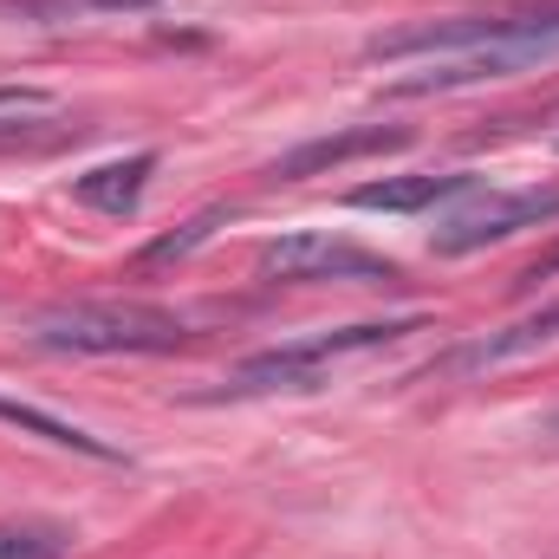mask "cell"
<instances>
[{"mask_svg": "<svg viewBox=\"0 0 559 559\" xmlns=\"http://www.w3.org/2000/svg\"><path fill=\"white\" fill-rule=\"evenodd\" d=\"M156 0H0V13L33 20V26H66V20H118V13H143Z\"/></svg>", "mask_w": 559, "mask_h": 559, "instance_id": "12", "label": "cell"}, {"mask_svg": "<svg viewBox=\"0 0 559 559\" xmlns=\"http://www.w3.org/2000/svg\"><path fill=\"white\" fill-rule=\"evenodd\" d=\"M59 131V98L39 85H0V150L39 143Z\"/></svg>", "mask_w": 559, "mask_h": 559, "instance_id": "11", "label": "cell"}, {"mask_svg": "<svg viewBox=\"0 0 559 559\" xmlns=\"http://www.w3.org/2000/svg\"><path fill=\"white\" fill-rule=\"evenodd\" d=\"M397 143H404V131H384V124H358V131H338V138H312V143H299V150H286L274 169H267V182H306L319 169H338L352 156H378V150H397Z\"/></svg>", "mask_w": 559, "mask_h": 559, "instance_id": "7", "label": "cell"}, {"mask_svg": "<svg viewBox=\"0 0 559 559\" xmlns=\"http://www.w3.org/2000/svg\"><path fill=\"white\" fill-rule=\"evenodd\" d=\"M254 267L274 286H391L397 280V261L358 241H338V235H280L261 248Z\"/></svg>", "mask_w": 559, "mask_h": 559, "instance_id": "4", "label": "cell"}, {"mask_svg": "<svg viewBox=\"0 0 559 559\" xmlns=\"http://www.w3.org/2000/svg\"><path fill=\"white\" fill-rule=\"evenodd\" d=\"M554 338H559V306H547V312H527V319H514V325H501V332L468 338V345L449 352L436 371H442V378H475V371L514 365V358H527V352H540V345H554Z\"/></svg>", "mask_w": 559, "mask_h": 559, "instance_id": "6", "label": "cell"}, {"mask_svg": "<svg viewBox=\"0 0 559 559\" xmlns=\"http://www.w3.org/2000/svg\"><path fill=\"white\" fill-rule=\"evenodd\" d=\"M365 59L404 66L417 59L411 79L391 85V98H436L514 72H540L559 59V0L540 7H501V13H449V20H411L378 39H365Z\"/></svg>", "mask_w": 559, "mask_h": 559, "instance_id": "1", "label": "cell"}, {"mask_svg": "<svg viewBox=\"0 0 559 559\" xmlns=\"http://www.w3.org/2000/svg\"><path fill=\"white\" fill-rule=\"evenodd\" d=\"M423 332V319H365V325H325V332H306L293 345L274 352H254L241 358L228 378H222V397H280V391H319L338 365L352 358H371L397 338Z\"/></svg>", "mask_w": 559, "mask_h": 559, "instance_id": "3", "label": "cell"}, {"mask_svg": "<svg viewBox=\"0 0 559 559\" xmlns=\"http://www.w3.org/2000/svg\"><path fill=\"white\" fill-rule=\"evenodd\" d=\"M554 274H559V248H554V254H540V261L521 274V286H534V280H554Z\"/></svg>", "mask_w": 559, "mask_h": 559, "instance_id": "14", "label": "cell"}, {"mask_svg": "<svg viewBox=\"0 0 559 559\" xmlns=\"http://www.w3.org/2000/svg\"><path fill=\"white\" fill-rule=\"evenodd\" d=\"M554 215H559V189H468V202L436 222L429 248L436 254H475V248H495L521 228H547Z\"/></svg>", "mask_w": 559, "mask_h": 559, "instance_id": "5", "label": "cell"}, {"mask_svg": "<svg viewBox=\"0 0 559 559\" xmlns=\"http://www.w3.org/2000/svg\"><path fill=\"white\" fill-rule=\"evenodd\" d=\"M475 176L455 169V176H384V182H358L352 189V209H384V215H417V209H436V202H455L468 195Z\"/></svg>", "mask_w": 559, "mask_h": 559, "instance_id": "8", "label": "cell"}, {"mask_svg": "<svg viewBox=\"0 0 559 559\" xmlns=\"http://www.w3.org/2000/svg\"><path fill=\"white\" fill-rule=\"evenodd\" d=\"M26 338L46 352H72V358H143V352H176L189 325L150 299H66V306L33 312Z\"/></svg>", "mask_w": 559, "mask_h": 559, "instance_id": "2", "label": "cell"}, {"mask_svg": "<svg viewBox=\"0 0 559 559\" xmlns=\"http://www.w3.org/2000/svg\"><path fill=\"white\" fill-rule=\"evenodd\" d=\"M547 436H559V417H554V423H547Z\"/></svg>", "mask_w": 559, "mask_h": 559, "instance_id": "15", "label": "cell"}, {"mask_svg": "<svg viewBox=\"0 0 559 559\" xmlns=\"http://www.w3.org/2000/svg\"><path fill=\"white\" fill-rule=\"evenodd\" d=\"M0 423H7V429H26V436H39V442H52V449L92 455V462H124V449H111L105 436H92V429H79V423L52 417V411H39V404H20V397H0Z\"/></svg>", "mask_w": 559, "mask_h": 559, "instance_id": "10", "label": "cell"}, {"mask_svg": "<svg viewBox=\"0 0 559 559\" xmlns=\"http://www.w3.org/2000/svg\"><path fill=\"white\" fill-rule=\"evenodd\" d=\"M156 176V156L138 150V156H124V163H98L92 176H79L72 182V195L85 202V209H98V215H131L143 202V182Z\"/></svg>", "mask_w": 559, "mask_h": 559, "instance_id": "9", "label": "cell"}, {"mask_svg": "<svg viewBox=\"0 0 559 559\" xmlns=\"http://www.w3.org/2000/svg\"><path fill=\"white\" fill-rule=\"evenodd\" d=\"M72 547L66 521H0V559H72Z\"/></svg>", "mask_w": 559, "mask_h": 559, "instance_id": "13", "label": "cell"}]
</instances>
